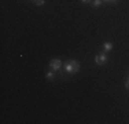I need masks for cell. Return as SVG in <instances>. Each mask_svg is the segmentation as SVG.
<instances>
[{
	"label": "cell",
	"mask_w": 129,
	"mask_h": 124,
	"mask_svg": "<svg viewBox=\"0 0 129 124\" xmlns=\"http://www.w3.org/2000/svg\"><path fill=\"white\" fill-rule=\"evenodd\" d=\"M54 77H55L54 72H48V73H47V79H48V80H54Z\"/></svg>",
	"instance_id": "8992f818"
},
{
	"label": "cell",
	"mask_w": 129,
	"mask_h": 124,
	"mask_svg": "<svg viewBox=\"0 0 129 124\" xmlns=\"http://www.w3.org/2000/svg\"><path fill=\"white\" fill-rule=\"evenodd\" d=\"M92 4H93V7H99V6L102 4V0H93Z\"/></svg>",
	"instance_id": "5b68a950"
},
{
	"label": "cell",
	"mask_w": 129,
	"mask_h": 124,
	"mask_svg": "<svg viewBox=\"0 0 129 124\" xmlns=\"http://www.w3.org/2000/svg\"><path fill=\"white\" fill-rule=\"evenodd\" d=\"M103 48H104V51H110V50L113 48V44H111V43H109V42H107V43H104Z\"/></svg>",
	"instance_id": "277c9868"
},
{
	"label": "cell",
	"mask_w": 129,
	"mask_h": 124,
	"mask_svg": "<svg viewBox=\"0 0 129 124\" xmlns=\"http://www.w3.org/2000/svg\"><path fill=\"white\" fill-rule=\"evenodd\" d=\"M64 70H66L67 73H74V72H78L80 70V64L77 61L72 59V61H67L66 64H64Z\"/></svg>",
	"instance_id": "6da1fadb"
},
{
	"label": "cell",
	"mask_w": 129,
	"mask_h": 124,
	"mask_svg": "<svg viewBox=\"0 0 129 124\" xmlns=\"http://www.w3.org/2000/svg\"><path fill=\"white\" fill-rule=\"evenodd\" d=\"M111 2H115V0H111Z\"/></svg>",
	"instance_id": "30bf717a"
},
{
	"label": "cell",
	"mask_w": 129,
	"mask_h": 124,
	"mask_svg": "<svg viewBox=\"0 0 129 124\" xmlns=\"http://www.w3.org/2000/svg\"><path fill=\"white\" fill-rule=\"evenodd\" d=\"M95 62H96L98 65H103L107 62V55L104 54V52H100V54H98L96 57H95Z\"/></svg>",
	"instance_id": "7a4b0ae2"
},
{
	"label": "cell",
	"mask_w": 129,
	"mask_h": 124,
	"mask_svg": "<svg viewBox=\"0 0 129 124\" xmlns=\"http://www.w3.org/2000/svg\"><path fill=\"white\" fill-rule=\"evenodd\" d=\"M60 66H62V62H60V59H52L50 62V68L52 70H59Z\"/></svg>",
	"instance_id": "3957f363"
},
{
	"label": "cell",
	"mask_w": 129,
	"mask_h": 124,
	"mask_svg": "<svg viewBox=\"0 0 129 124\" xmlns=\"http://www.w3.org/2000/svg\"><path fill=\"white\" fill-rule=\"evenodd\" d=\"M33 2H35L37 6H43V4L45 3V0H33Z\"/></svg>",
	"instance_id": "52a82bcc"
},
{
	"label": "cell",
	"mask_w": 129,
	"mask_h": 124,
	"mask_svg": "<svg viewBox=\"0 0 129 124\" xmlns=\"http://www.w3.org/2000/svg\"><path fill=\"white\" fill-rule=\"evenodd\" d=\"M125 87H126V88L129 90V77L126 79V81H125Z\"/></svg>",
	"instance_id": "ba28073f"
},
{
	"label": "cell",
	"mask_w": 129,
	"mask_h": 124,
	"mask_svg": "<svg viewBox=\"0 0 129 124\" xmlns=\"http://www.w3.org/2000/svg\"><path fill=\"white\" fill-rule=\"evenodd\" d=\"M81 2H82V3H91L92 0H81Z\"/></svg>",
	"instance_id": "9c48e42d"
}]
</instances>
